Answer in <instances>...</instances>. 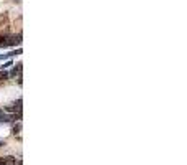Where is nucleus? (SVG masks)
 <instances>
[{"label":"nucleus","mask_w":187,"mask_h":165,"mask_svg":"<svg viewBox=\"0 0 187 165\" xmlns=\"http://www.w3.org/2000/svg\"><path fill=\"white\" fill-rule=\"evenodd\" d=\"M21 43V35L18 36H5V38L0 40V46L2 48H8V46H13V45Z\"/></svg>","instance_id":"nucleus-1"},{"label":"nucleus","mask_w":187,"mask_h":165,"mask_svg":"<svg viewBox=\"0 0 187 165\" xmlns=\"http://www.w3.org/2000/svg\"><path fill=\"white\" fill-rule=\"evenodd\" d=\"M0 165H17V158L15 157H2L0 158Z\"/></svg>","instance_id":"nucleus-2"},{"label":"nucleus","mask_w":187,"mask_h":165,"mask_svg":"<svg viewBox=\"0 0 187 165\" xmlns=\"http://www.w3.org/2000/svg\"><path fill=\"white\" fill-rule=\"evenodd\" d=\"M7 111H13V112H21V99H18L15 104H12V106H8L7 108Z\"/></svg>","instance_id":"nucleus-3"},{"label":"nucleus","mask_w":187,"mask_h":165,"mask_svg":"<svg viewBox=\"0 0 187 165\" xmlns=\"http://www.w3.org/2000/svg\"><path fill=\"white\" fill-rule=\"evenodd\" d=\"M20 73H21V63H18V65L10 71V76H17V74H20Z\"/></svg>","instance_id":"nucleus-4"},{"label":"nucleus","mask_w":187,"mask_h":165,"mask_svg":"<svg viewBox=\"0 0 187 165\" xmlns=\"http://www.w3.org/2000/svg\"><path fill=\"white\" fill-rule=\"evenodd\" d=\"M10 66H13V65H12V61H7V63L2 66V71H4V69H7V68H10Z\"/></svg>","instance_id":"nucleus-5"},{"label":"nucleus","mask_w":187,"mask_h":165,"mask_svg":"<svg viewBox=\"0 0 187 165\" xmlns=\"http://www.w3.org/2000/svg\"><path fill=\"white\" fill-rule=\"evenodd\" d=\"M7 76H8V74H7V73H4V71L0 73V78H7Z\"/></svg>","instance_id":"nucleus-6"},{"label":"nucleus","mask_w":187,"mask_h":165,"mask_svg":"<svg viewBox=\"0 0 187 165\" xmlns=\"http://www.w3.org/2000/svg\"><path fill=\"white\" fill-rule=\"evenodd\" d=\"M0 147H2V142H0Z\"/></svg>","instance_id":"nucleus-7"}]
</instances>
